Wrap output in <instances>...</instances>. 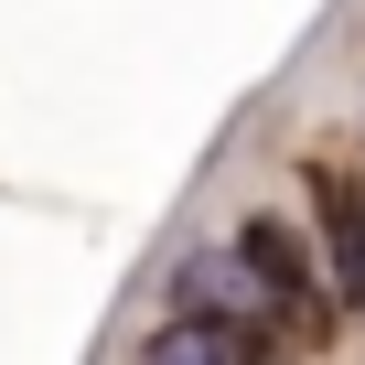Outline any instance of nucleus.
Instances as JSON below:
<instances>
[{
    "label": "nucleus",
    "mask_w": 365,
    "mask_h": 365,
    "mask_svg": "<svg viewBox=\"0 0 365 365\" xmlns=\"http://www.w3.org/2000/svg\"><path fill=\"white\" fill-rule=\"evenodd\" d=\"M312 226H322V258H333V290H344V312H365V182H344V172H312Z\"/></svg>",
    "instance_id": "1"
},
{
    "label": "nucleus",
    "mask_w": 365,
    "mask_h": 365,
    "mask_svg": "<svg viewBox=\"0 0 365 365\" xmlns=\"http://www.w3.org/2000/svg\"><path fill=\"white\" fill-rule=\"evenodd\" d=\"M172 312H258L269 322V290H258V269L237 247H194V258L172 269Z\"/></svg>",
    "instance_id": "2"
}]
</instances>
